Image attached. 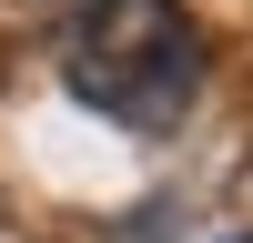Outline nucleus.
Segmentation results:
<instances>
[{
    "label": "nucleus",
    "instance_id": "obj_1",
    "mask_svg": "<svg viewBox=\"0 0 253 243\" xmlns=\"http://www.w3.org/2000/svg\"><path fill=\"white\" fill-rule=\"evenodd\" d=\"M203 81H213V51L182 0H91L61 31V91L101 112L112 132H142V142L182 132Z\"/></svg>",
    "mask_w": 253,
    "mask_h": 243
},
{
    "label": "nucleus",
    "instance_id": "obj_2",
    "mask_svg": "<svg viewBox=\"0 0 253 243\" xmlns=\"http://www.w3.org/2000/svg\"><path fill=\"white\" fill-rule=\"evenodd\" d=\"M233 243H253V233H233Z\"/></svg>",
    "mask_w": 253,
    "mask_h": 243
}]
</instances>
